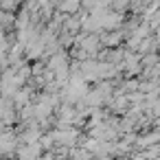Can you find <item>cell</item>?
<instances>
[{"mask_svg": "<svg viewBox=\"0 0 160 160\" xmlns=\"http://www.w3.org/2000/svg\"><path fill=\"white\" fill-rule=\"evenodd\" d=\"M81 2H83V0H64V2H62V11H66V13H75V11L79 9Z\"/></svg>", "mask_w": 160, "mask_h": 160, "instance_id": "obj_1", "label": "cell"}, {"mask_svg": "<svg viewBox=\"0 0 160 160\" xmlns=\"http://www.w3.org/2000/svg\"><path fill=\"white\" fill-rule=\"evenodd\" d=\"M16 5H18V0H0V7L5 9V13L13 11V9H16Z\"/></svg>", "mask_w": 160, "mask_h": 160, "instance_id": "obj_2", "label": "cell"}, {"mask_svg": "<svg viewBox=\"0 0 160 160\" xmlns=\"http://www.w3.org/2000/svg\"><path fill=\"white\" fill-rule=\"evenodd\" d=\"M118 42H121V33H112V35L103 38V44H108V46H114V44H118Z\"/></svg>", "mask_w": 160, "mask_h": 160, "instance_id": "obj_3", "label": "cell"}]
</instances>
